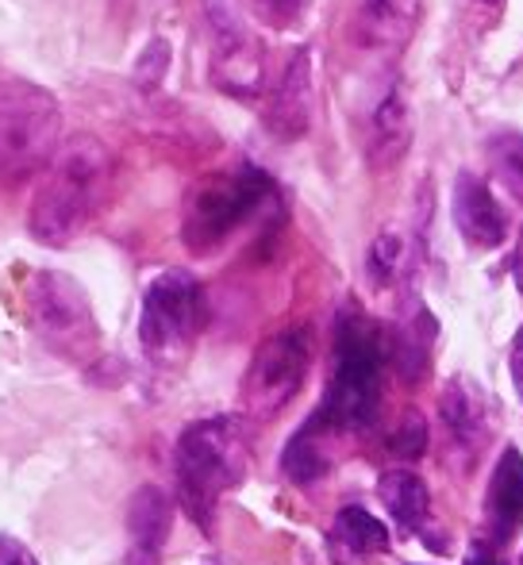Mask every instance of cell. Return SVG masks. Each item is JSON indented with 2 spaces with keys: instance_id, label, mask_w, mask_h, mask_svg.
Listing matches in <instances>:
<instances>
[{
  "instance_id": "cell-12",
  "label": "cell",
  "mask_w": 523,
  "mask_h": 565,
  "mask_svg": "<svg viewBox=\"0 0 523 565\" xmlns=\"http://www.w3.org/2000/svg\"><path fill=\"white\" fill-rule=\"evenodd\" d=\"M424 0H359L354 8V43L370 54H401L412 43Z\"/></svg>"
},
{
  "instance_id": "cell-16",
  "label": "cell",
  "mask_w": 523,
  "mask_h": 565,
  "mask_svg": "<svg viewBox=\"0 0 523 565\" xmlns=\"http://www.w3.org/2000/svg\"><path fill=\"white\" fill-rule=\"evenodd\" d=\"M331 543L335 551H343L346 558H370V554L389 551V531L377 515H370L366 508H343L335 515L331 527Z\"/></svg>"
},
{
  "instance_id": "cell-20",
  "label": "cell",
  "mask_w": 523,
  "mask_h": 565,
  "mask_svg": "<svg viewBox=\"0 0 523 565\" xmlns=\"http://www.w3.org/2000/svg\"><path fill=\"white\" fill-rule=\"evenodd\" d=\"M404 269H408V243H404V235H396V231H382V235L370 243V254H366L370 281H374L377 289H385Z\"/></svg>"
},
{
  "instance_id": "cell-15",
  "label": "cell",
  "mask_w": 523,
  "mask_h": 565,
  "mask_svg": "<svg viewBox=\"0 0 523 565\" xmlns=\"http://www.w3.org/2000/svg\"><path fill=\"white\" fill-rule=\"evenodd\" d=\"M485 520L497 543H509L523 527V454L504 450L493 469V481L485 492Z\"/></svg>"
},
{
  "instance_id": "cell-26",
  "label": "cell",
  "mask_w": 523,
  "mask_h": 565,
  "mask_svg": "<svg viewBox=\"0 0 523 565\" xmlns=\"http://www.w3.org/2000/svg\"><path fill=\"white\" fill-rule=\"evenodd\" d=\"M512 385H516V393H520V401H523V328H520V335L516 342H512Z\"/></svg>"
},
{
  "instance_id": "cell-3",
  "label": "cell",
  "mask_w": 523,
  "mask_h": 565,
  "mask_svg": "<svg viewBox=\"0 0 523 565\" xmlns=\"http://www.w3.org/2000/svg\"><path fill=\"white\" fill-rule=\"evenodd\" d=\"M173 469H178V500L196 527L212 531L216 504L227 489L243 481L247 469V431L243 419L212 416L196 419L181 431L178 450H173Z\"/></svg>"
},
{
  "instance_id": "cell-28",
  "label": "cell",
  "mask_w": 523,
  "mask_h": 565,
  "mask_svg": "<svg viewBox=\"0 0 523 565\" xmlns=\"http://www.w3.org/2000/svg\"><path fill=\"white\" fill-rule=\"evenodd\" d=\"M516 281H520V289H523V238H520V250H516Z\"/></svg>"
},
{
  "instance_id": "cell-23",
  "label": "cell",
  "mask_w": 523,
  "mask_h": 565,
  "mask_svg": "<svg viewBox=\"0 0 523 565\" xmlns=\"http://www.w3.org/2000/svg\"><path fill=\"white\" fill-rule=\"evenodd\" d=\"M389 450L404 461H416L419 454L427 450V424L419 412H412V416L401 419V427L389 435Z\"/></svg>"
},
{
  "instance_id": "cell-9",
  "label": "cell",
  "mask_w": 523,
  "mask_h": 565,
  "mask_svg": "<svg viewBox=\"0 0 523 565\" xmlns=\"http://www.w3.org/2000/svg\"><path fill=\"white\" fill-rule=\"evenodd\" d=\"M209 35H212V85L227 97L255 100L266 89V54L255 31L247 28L235 0H209Z\"/></svg>"
},
{
  "instance_id": "cell-17",
  "label": "cell",
  "mask_w": 523,
  "mask_h": 565,
  "mask_svg": "<svg viewBox=\"0 0 523 565\" xmlns=\"http://www.w3.org/2000/svg\"><path fill=\"white\" fill-rule=\"evenodd\" d=\"M377 492H382L396 527L419 531V523H424V515H427V484L419 481L412 469H393V473H385Z\"/></svg>"
},
{
  "instance_id": "cell-10",
  "label": "cell",
  "mask_w": 523,
  "mask_h": 565,
  "mask_svg": "<svg viewBox=\"0 0 523 565\" xmlns=\"http://www.w3.org/2000/svg\"><path fill=\"white\" fill-rule=\"evenodd\" d=\"M412 147V108L401 89V77L385 74L374 82L362 105V150L374 170H393Z\"/></svg>"
},
{
  "instance_id": "cell-21",
  "label": "cell",
  "mask_w": 523,
  "mask_h": 565,
  "mask_svg": "<svg viewBox=\"0 0 523 565\" xmlns=\"http://www.w3.org/2000/svg\"><path fill=\"white\" fill-rule=\"evenodd\" d=\"M493 162L512 193L523 196V135H501L493 147Z\"/></svg>"
},
{
  "instance_id": "cell-24",
  "label": "cell",
  "mask_w": 523,
  "mask_h": 565,
  "mask_svg": "<svg viewBox=\"0 0 523 565\" xmlns=\"http://www.w3.org/2000/svg\"><path fill=\"white\" fill-rule=\"evenodd\" d=\"M166 66H170V46H166L162 39H154V43L142 51L139 66H135V82H139V89H154V85H162Z\"/></svg>"
},
{
  "instance_id": "cell-22",
  "label": "cell",
  "mask_w": 523,
  "mask_h": 565,
  "mask_svg": "<svg viewBox=\"0 0 523 565\" xmlns=\"http://www.w3.org/2000/svg\"><path fill=\"white\" fill-rule=\"evenodd\" d=\"M312 4H316V0H250V8H255L258 20L269 23V28H281V31L297 28Z\"/></svg>"
},
{
  "instance_id": "cell-13",
  "label": "cell",
  "mask_w": 523,
  "mask_h": 565,
  "mask_svg": "<svg viewBox=\"0 0 523 565\" xmlns=\"http://www.w3.org/2000/svg\"><path fill=\"white\" fill-rule=\"evenodd\" d=\"M450 216H455L458 235L478 250H493L509 235V220H504L501 204H497L493 189L473 173H462L450 193Z\"/></svg>"
},
{
  "instance_id": "cell-14",
  "label": "cell",
  "mask_w": 523,
  "mask_h": 565,
  "mask_svg": "<svg viewBox=\"0 0 523 565\" xmlns=\"http://www.w3.org/2000/svg\"><path fill=\"white\" fill-rule=\"evenodd\" d=\"M173 500L158 484H142L128 504V565H158L170 543Z\"/></svg>"
},
{
  "instance_id": "cell-29",
  "label": "cell",
  "mask_w": 523,
  "mask_h": 565,
  "mask_svg": "<svg viewBox=\"0 0 523 565\" xmlns=\"http://www.w3.org/2000/svg\"><path fill=\"white\" fill-rule=\"evenodd\" d=\"M478 4H485V8H497V4H501V0H478Z\"/></svg>"
},
{
  "instance_id": "cell-4",
  "label": "cell",
  "mask_w": 523,
  "mask_h": 565,
  "mask_svg": "<svg viewBox=\"0 0 523 565\" xmlns=\"http://www.w3.org/2000/svg\"><path fill=\"white\" fill-rule=\"evenodd\" d=\"M62 108L54 93L23 77H0V181H23L54 162Z\"/></svg>"
},
{
  "instance_id": "cell-7",
  "label": "cell",
  "mask_w": 523,
  "mask_h": 565,
  "mask_svg": "<svg viewBox=\"0 0 523 565\" xmlns=\"http://www.w3.org/2000/svg\"><path fill=\"white\" fill-rule=\"evenodd\" d=\"M28 316L31 328L51 350L85 354L97 347V320L85 289L58 269H39L28 281Z\"/></svg>"
},
{
  "instance_id": "cell-2",
  "label": "cell",
  "mask_w": 523,
  "mask_h": 565,
  "mask_svg": "<svg viewBox=\"0 0 523 565\" xmlns=\"http://www.w3.org/2000/svg\"><path fill=\"white\" fill-rule=\"evenodd\" d=\"M382 331L362 312H343L335 323V362L312 424L323 435L366 431L382 408Z\"/></svg>"
},
{
  "instance_id": "cell-11",
  "label": "cell",
  "mask_w": 523,
  "mask_h": 565,
  "mask_svg": "<svg viewBox=\"0 0 523 565\" xmlns=\"http://www.w3.org/2000/svg\"><path fill=\"white\" fill-rule=\"evenodd\" d=\"M316 116V82H312V54L300 46L292 51V58L285 62L281 77L269 89L266 100V127L285 142H297L308 135Z\"/></svg>"
},
{
  "instance_id": "cell-6",
  "label": "cell",
  "mask_w": 523,
  "mask_h": 565,
  "mask_svg": "<svg viewBox=\"0 0 523 565\" xmlns=\"http://www.w3.org/2000/svg\"><path fill=\"white\" fill-rule=\"evenodd\" d=\"M204 328V289L189 269H166L142 292L139 342L147 354L166 358L185 350Z\"/></svg>"
},
{
  "instance_id": "cell-25",
  "label": "cell",
  "mask_w": 523,
  "mask_h": 565,
  "mask_svg": "<svg viewBox=\"0 0 523 565\" xmlns=\"http://www.w3.org/2000/svg\"><path fill=\"white\" fill-rule=\"evenodd\" d=\"M0 565H39L35 554L12 535H0Z\"/></svg>"
},
{
  "instance_id": "cell-19",
  "label": "cell",
  "mask_w": 523,
  "mask_h": 565,
  "mask_svg": "<svg viewBox=\"0 0 523 565\" xmlns=\"http://www.w3.org/2000/svg\"><path fill=\"white\" fill-rule=\"evenodd\" d=\"M439 412H442V419H447L450 435H455L458 443H478L485 419H481V408L473 404L470 388H466L462 381H450L447 393H442Z\"/></svg>"
},
{
  "instance_id": "cell-27",
  "label": "cell",
  "mask_w": 523,
  "mask_h": 565,
  "mask_svg": "<svg viewBox=\"0 0 523 565\" xmlns=\"http://www.w3.org/2000/svg\"><path fill=\"white\" fill-rule=\"evenodd\" d=\"M466 565H504V562L497 558V554L489 551V546H473L470 558H466Z\"/></svg>"
},
{
  "instance_id": "cell-18",
  "label": "cell",
  "mask_w": 523,
  "mask_h": 565,
  "mask_svg": "<svg viewBox=\"0 0 523 565\" xmlns=\"http://www.w3.org/2000/svg\"><path fill=\"white\" fill-rule=\"evenodd\" d=\"M323 443H328V435H323L320 427L308 419V424L292 435L289 447H285V454H281L285 477H289V481H297V484H308V481H316V477L328 473L331 458H328V450H323Z\"/></svg>"
},
{
  "instance_id": "cell-5",
  "label": "cell",
  "mask_w": 523,
  "mask_h": 565,
  "mask_svg": "<svg viewBox=\"0 0 523 565\" xmlns=\"http://www.w3.org/2000/svg\"><path fill=\"white\" fill-rule=\"evenodd\" d=\"M266 204H274V181L255 166L212 173L189 193L181 238L193 254H212L239 227H247Z\"/></svg>"
},
{
  "instance_id": "cell-8",
  "label": "cell",
  "mask_w": 523,
  "mask_h": 565,
  "mask_svg": "<svg viewBox=\"0 0 523 565\" xmlns=\"http://www.w3.org/2000/svg\"><path fill=\"white\" fill-rule=\"evenodd\" d=\"M312 365V331L285 328L258 347L243 381V408L255 419H274L300 393Z\"/></svg>"
},
{
  "instance_id": "cell-1",
  "label": "cell",
  "mask_w": 523,
  "mask_h": 565,
  "mask_svg": "<svg viewBox=\"0 0 523 565\" xmlns=\"http://www.w3.org/2000/svg\"><path fill=\"white\" fill-rule=\"evenodd\" d=\"M113 185V154L97 135L62 142L31 201L28 227L43 246H66L89 227Z\"/></svg>"
}]
</instances>
